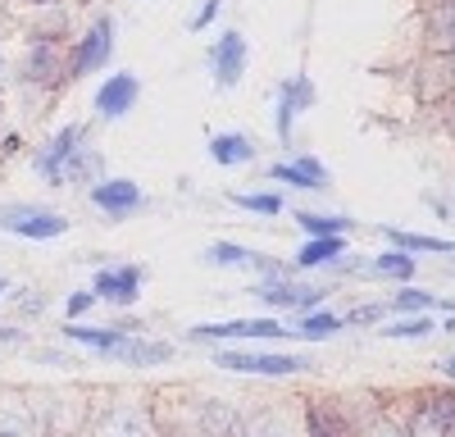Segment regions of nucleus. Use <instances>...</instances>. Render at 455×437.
<instances>
[{
	"label": "nucleus",
	"instance_id": "15",
	"mask_svg": "<svg viewBox=\"0 0 455 437\" xmlns=\"http://www.w3.org/2000/svg\"><path fill=\"white\" fill-rule=\"evenodd\" d=\"M269 178L274 182H287V187H296V192H323L328 187V169L315 155L278 160V164H269Z\"/></svg>",
	"mask_w": 455,
	"mask_h": 437
},
{
	"label": "nucleus",
	"instance_id": "41",
	"mask_svg": "<svg viewBox=\"0 0 455 437\" xmlns=\"http://www.w3.org/2000/svg\"><path fill=\"white\" fill-rule=\"evenodd\" d=\"M446 68H451V83H455V55H446Z\"/></svg>",
	"mask_w": 455,
	"mask_h": 437
},
{
	"label": "nucleus",
	"instance_id": "29",
	"mask_svg": "<svg viewBox=\"0 0 455 437\" xmlns=\"http://www.w3.org/2000/svg\"><path fill=\"white\" fill-rule=\"evenodd\" d=\"M300 228H306L310 237H347V228H351V218L347 214H315V210H296L291 214Z\"/></svg>",
	"mask_w": 455,
	"mask_h": 437
},
{
	"label": "nucleus",
	"instance_id": "23",
	"mask_svg": "<svg viewBox=\"0 0 455 437\" xmlns=\"http://www.w3.org/2000/svg\"><path fill=\"white\" fill-rule=\"evenodd\" d=\"M105 178V160H100V151L87 141L78 155L68 160V169H64V187H96V182Z\"/></svg>",
	"mask_w": 455,
	"mask_h": 437
},
{
	"label": "nucleus",
	"instance_id": "39",
	"mask_svg": "<svg viewBox=\"0 0 455 437\" xmlns=\"http://www.w3.org/2000/svg\"><path fill=\"white\" fill-rule=\"evenodd\" d=\"M446 119H451V128H455V96L446 100Z\"/></svg>",
	"mask_w": 455,
	"mask_h": 437
},
{
	"label": "nucleus",
	"instance_id": "43",
	"mask_svg": "<svg viewBox=\"0 0 455 437\" xmlns=\"http://www.w3.org/2000/svg\"><path fill=\"white\" fill-rule=\"evenodd\" d=\"M0 19H5V0H0Z\"/></svg>",
	"mask_w": 455,
	"mask_h": 437
},
{
	"label": "nucleus",
	"instance_id": "7",
	"mask_svg": "<svg viewBox=\"0 0 455 437\" xmlns=\"http://www.w3.org/2000/svg\"><path fill=\"white\" fill-rule=\"evenodd\" d=\"M246 64H251V46H246V36L237 28H228L214 36V46H210V78L219 91H233L242 78H246Z\"/></svg>",
	"mask_w": 455,
	"mask_h": 437
},
{
	"label": "nucleus",
	"instance_id": "2",
	"mask_svg": "<svg viewBox=\"0 0 455 437\" xmlns=\"http://www.w3.org/2000/svg\"><path fill=\"white\" fill-rule=\"evenodd\" d=\"M214 364L228 374H255V378H291L310 369V360L296 351H237V346H219Z\"/></svg>",
	"mask_w": 455,
	"mask_h": 437
},
{
	"label": "nucleus",
	"instance_id": "44",
	"mask_svg": "<svg viewBox=\"0 0 455 437\" xmlns=\"http://www.w3.org/2000/svg\"><path fill=\"white\" fill-rule=\"evenodd\" d=\"M451 437H455V424H451Z\"/></svg>",
	"mask_w": 455,
	"mask_h": 437
},
{
	"label": "nucleus",
	"instance_id": "38",
	"mask_svg": "<svg viewBox=\"0 0 455 437\" xmlns=\"http://www.w3.org/2000/svg\"><path fill=\"white\" fill-rule=\"evenodd\" d=\"M437 369H442V374H446V378L455 383V355H451V360H442V364H437Z\"/></svg>",
	"mask_w": 455,
	"mask_h": 437
},
{
	"label": "nucleus",
	"instance_id": "5",
	"mask_svg": "<svg viewBox=\"0 0 455 437\" xmlns=\"http://www.w3.org/2000/svg\"><path fill=\"white\" fill-rule=\"evenodd\" d=\"M296 328H283L278 319L259 314V319H228V323H196L192 328V342H278L291 338Z\"/></svg>",
	"mask_w": 455,
	"mask_h": 437
},
{
	"label": "nucleus",
	"instance_id": "31",
	"mask_svg": "<svg viewBox=\"0 0 455 437\" xmlns=\"http://www.w3.org/2000/svg\"><path fill=\"white\" fill-rule=\"evenodd\" d=\"M383 338H405V342H419V338H428L433 333V319L428 314H396L387 328H378Z\"/></svg>",
	"mask_w": 455,
	"mask_h": 437
},
{
	"label": "nucleus",
	"instance_id": "37",
	"mask_svg": "<svg viewBox=\"0 0 455 437\" xmlns=\"http://www.w3.org/2000/svg\"><path fill=\"white\" fill-rule=\"evenodd\" d=\"M0 342H23V333H19V328H10V323H0Z\"/></svg>",
	"mask_w": 455,
	"mask_h": 437
},
{
	"label": "nucleus",
	"instance_id": "42",
	"mask_svg": "<svg viewBox=\"0 0 455 437\" xmlns=\"http://www.w3.org/2000/svg\"><path fill=\"white\" fill-rule=\"evenodd\" d=\"M0 87H5V55H0Z\"/></svg>",
	"mask_w": 455,
	"mask_h": 437
},
{
	"label": "nucleus",
	"instance_id": "16",
	"mask_svg": "<svg viewBox=\"0 0 455 437\" xmlns=\"http://www.w3.org/2000/svg\"><path fill=\"white\" fill-rule=\"evenodd\" d=\"M0 437H42V415L32 401L0 392Z\"/></svg>",
	"mask_w": 455,
	"mask_h": 437
},
{
	"label": "nucleus",
	"instance_id": "21",
	"mask_svg": "<svg viewBox=\"0 0 455 437\" xmlns=\"http://www.w3.org/2000/svg\"><path fill=\"white\" fill-rule=\"evenodd\" d=\"M306 437H355L351 419L337 406H323V401H310L306 406Z\"/></svg>",
	"mask_w": 455,
	"mask_h": 437
},
{
	"label": "nucleus",
	"instance_id": "24",
	"mask_svg": "<svg viewBox=\"0 0 455 437\" xmlns=\"http://www.w3.org/2000/svg\"><path fill=\"white\" fill-rule=\"evenodd\" d=\"M237 437H291V424L278 410H246L237 415Z\"/></svg>",
	"mask_w": 455,
	"mask_h": 437
},
{
	"label": "nucleus",
	"instance_id": "32",
	"mask_svg": "<svg viewBox=\"0 0 455 437\" xmlns=\"http://www.w3.org/2000/svg\"><path fill=\"white\" fill-rule=\"evenodd\" d=\"M433 306H437V297H433V291H419V287H401L396 297L387 301L392 314H428Z\"/></svg>",
	"mask_w": 455,
	"mask_h": 437
},
{
	"label": "nucleus",
	"instance_id": "13",
	"mask_svg": "<svg viewBox=\"0 0 455 437\" xmlns=\"http://www.w3.org/2000/svg\"><path fill=\"white\" fill-rule=\"evenodd\" d=\"M92 205L119 224V218H128V214H137L146 205V192L137 187L132 178H100L96 187H92Z\"/></svg>",
	"mask_w": 455,
	"mask_h": 437
},
{
	"label": "nucleus",
	"instance_id": "8",
	"mask_svg": "<svg viewBox=\"0 0 455 437\" xmlns=\"http://www.w3.org/2000/svg\"><path fill=\"white\" fill-rule=\"evenodd\" d=\"M251 291H255L264 306L287 310V314H296V319H300V314H310V310H319V301H323V287L296 282L291 274H287V278H259Z\"/></svg>",
	"mask_w": 455,
	"mask_h": 437
},
{
	"label": "nucleus",
	"instance_id": "25",
	"mask_svg": "<svg viewBox=\"0 0 455 437\" xmlns=\"http://www.w3.org/2000/svg\"><path fill=\"white\" fill-rule=\"evenodd\" d=\"M369 278H392V282H410L414 278V255H405V250H383L378 260H369V265H360Z\"/></svg>",
	"mask_w": 455,
	"mask_h": 437
},
{
	"label": "nucleus",
	"instance_id": "40",
	"mask_svg": "<svg viewBox=\"0 0 455 437\" xmlns=\"http://www.w3.org/2000/svg\"><path fill=\"white\" fill-rule=\"evenodd\" d=\"M5 297H10V282H5V278H0V301H5Z\"/></svg>",
	"mask_w": 455,
	"mask_h": 437
},
{
	"label": "nucleus",
	"instance_id": "11",
	"mask_svg": "<svg viewBox=\"0 0 455 437\" xmlns=\"http://www.w3.org/2000/svg\"><path fill=\"white\" fill-rule=\"evenodd\" d=\"M306 109H315V83L306 78V73H291V78L278 87V109H274L278 141H291V123L306 115Z\"/></svg>",
	"mask_w": 455,
	"mask_h": 437
},
{
	"label": "nucleus",
	"instance_id": "20",
	"mask_svg": "<svg viewBox=\"0 0 455 437\" xmlns=\"http://www.w3.org/2000/svg\"><path fill=\"white\" fill-rule=\"evenodd\" d=\"M428 51L455 55V0H433L428 5Z\"/></svg>",
	"mask_w": 455,
	"mask_h": 437
},
{
	"label": "nucleus",
	"instance_id": "22",
	"mask_svg": "<svg viewBox=\"0 0 455 437\" xmlns=\"http://www.w3.org/2000/svg\"><path fill=\"white\" fill-rule=\"evenodd\" d=\"M347 255V237H310L296 250V269H328Z\"/></svg>",
	"mask_w": 455,
	"mask_h": 437
},
{
	"label": "nucleus",
	"instance_id": "18",
	"mask_svg": "<svg viewBox=\"0 0 455 437\" xmlns=\"http://www.w3.org/2000/svg\"><path fill=\"white\" fill-rule=\"evenodd\" d=\"M119 364H132V369H150V364H169L173 360V342L164 338H141V333H128V342L114 355Z\"/></svg>",
	"mask_w": 455,
	"mask_h": 437
},
{
	"label": "nucleus",
	"instance_id": "3",
	"mask_svg": "<svg viewBox=\"0 0 455 437\" xmlns=\"http://www.w3.org/2000/svg\"><path fill=\"white\" fill-rule=\"evenodd\" d=\"M0 233H14L23 242H55L68 233V218L51 205H32V201H5L0 205Z\"/></svg>",
	"mask_w": 455,
	"mask_h": 437
},
{
	"label": "nucleus",
	"instance_id": "26",
	"mask_svg": "<svg viewBox=\"0 0 455 437\" xmlns=\"http://www.w3.org/2000/svg\"><path fill=\"white\" fill-rule=\"evenodd\" d=\"M383 237H387L396 250H405V255H414V250L455 255V242H451V237H424V233H405V228H383Z\"/></svg>",
	"mask_w": 455,
	"mask_h": 437
},
{
	"label": "nucleus",
	"instance_id": "4",
	"mask_svg": "<svg viewBox=\"0 0 455 437\" xmlns=\"http://www.w3.org/2000/svg\"><path fill=\"white\" fill-rule=\"evenodd\" d=\"M109 60H114V14H96L92 28L83 36H73L68 46V83L109 68Z\"/></svg>",
	"mask_w": 455,
	"mask_h": 437
},
{
	"label": "nucleus",
	"instance_id": "33",
	"mask_svg": "<svg viewBox=\"0 0 455 437\" xmlns=\"http://www.w3.org/2000/svg\"><path fill=\"white\" fill-rule=\"evenodd\" d=\"M96 306V291H73V297L64 301V314H68V323H78L87 310Z\"/></svg>",
	"mask_w": 455,
	"mask_h": 437
},
{
	"label": "nucleus",
	"instance_id": "14",
	"mask_svg": "<svg viewBox=\"0 0 455 437\" xmlns=\"http://www.w3.org/2000/svg\"><path fill=\"white\" fill-rule=\"evenodd\" d=\"M451 424H455V392H437L414 406L405 433L410 437H451Z\"/></svg>",
	"mask_w": 455,
	"mask_h": 437
},
{
	"label": "nucleus",
	"instance_id": "12",
	"mask_svg": "<svg viewBox=\"0 0 455 437\" xmlns=\"http://www.w3.org/2000/svg\"><path fill=\"white\" fill-rule=\"evenodd\" d=\"M92 291H96V301H105V306H119V310L137 306V297H141V265H105L96 274Z\"/></svg>",
	"mask_w": 455,
	"mask_h": 437
},
{
	"label": "nucleus",
	"instance_id": "28",
	"mask_svg": "<svg viewBox=\"0 0 455 437\" xmlns=\"http://www.w3.org/2000/svg\"><path fill=\"white\" fill-rule=\"evenodd\" d=\"M201 260L214 265V269H251L255 250H251V246H237V242H210Z\"/></svg>",
	"mask_w": 455,
	"mask_h": 437
},
{
	"label": "nucleus",
	"instance_id": "10",
	"mask_svg": "<svg viewBox=\"0 0 455 437\" xmlns=\"http://www.w3.org/2000/svg\"><path fill=\"white\" fill-rule=\"evenodd\" d=\"M87 437H156V424L141 406H128V401H114L109 410H100L87 428Z\"/></svg>",
	"mask_w": 455,
	"mask_h": 437
},
{
	"label": "nucleus",
	"instance_id": "36",
	"mask_svg": "<svg viewBox=\"0 0 455 437\" xmlns=\"http://www.w3.org/2000/svg\"><path fill=\"white\" fill-rule=\"evenodd\" d=\"M364 437H410V433H405L401 424H373V428H369Z\"/></svg>",
	"mask_w": 455,
	"mask_h": 437
},
{
	"label": "nucleus",
	"instance_id": "30",
	"mask_svg": "<svg viewBox=\"0 0 455 437\" xmlns=\"http://www.w3.org/2000/svg\"><path fill=\"white\" fill-rule=\"evenodd\" d=\"M237 210H246V214H264V218H278L283 214V196L278 192H233L228 196Z\"/></svg>",
	"mask_w": 455,
	"mask_h": 437
},
{
	"label": "nucleus",
	"instance_id": "35",
	"mask_svg": "<svg viewBox=\"0 0 455 437\" xmlns=\"http://www.w3.org/2000/svg\"><path fill=\"white\" fill-rule=\"evenodd\" d=\"M383 314H392V310H387V306H360V310L347 314V323H378Z\"/></svg>",
	"mask_w": 455,
	"mask_h": 437
},
{
	"label": "nucleus",
	"instance_id": "17",
	"mask_svg": "<svg viewBox=\"0 0 455 437\" xmlns=\"http://www.w3.org/2000/svg\"><path fill=\"white\" fill-rule=\"evenodd\" d=\"M128 333H132V323H114V328H87V323H68V328H64V338H68V342L92 346V351H96V355H105V360H114V355H119V346L128 342Z\"/></svg>",
	"mask_w": 455,
	"mask_h": 437
},
{
	"label": "nucleus",
	"instance_id": "19",
	"mask_svg": "<svg viewBox=\"0 0 455 437\" xmlns=\"http://www.w3.org/2000/svg\"><path fill=\"white\" fill-rule=\"evenodd\" d=\"M259 146L246 137V132H214L210 137V160L223 164V169H242V164H255Z\"/></svg>",
	"mask_w": 455,
	"mask_h": 437
},
{
	"label": "nucleus",
	"instance_id": "27",
	"mask_svg": "<svg viewBox=\"0 0 455 437\" xmlns=\"http://www.w3.org/2000/svg\"><path fill=\"white\" fill-rule=\"evenodd\" d=\"M341 328H347V319L332 314V310H310V314H300V328H296V338H306V342H328L337 338Z\"/></svg>",
	"mask_w": 455,
	"mask_h": 437
},
{
	"label": "nucleus",
	"instance_id": "1",
	"mask_svg": "<svg viewBox=\"0 0 455 437\" xmlns=\"http://www.w3.org/2000/svg\"><path fill=\"white\" fill-rule=\"evenodd\" d=\"M14 83L42 91V96L60 91L68 83V42H60V36H28L23 60L14 68Z\"/></svg>",
	"mask_w": 455,
	"mask_h": 437
},
{
	"label": "nucleus",
	"instance_id": "34",
	"mask_svg": "<svg viewBox=\"0 0 455 437\" xmlns=\"http://www.w3.org/2000/svg\"><path fill=\"white\" fill-rule=\"evenodd\" d=\"M219 10H223V0H201V10L192 14V32H205L219 19Z\"/></svg>",
	"mask_w": 455,
	"mask_h": 437
},
{
	"label": "nucleus",
	"instance_id": "6",
	"mask_svg": "<svg viewBox=\"0 0 455 437\" xmlns=\"http://www.w3.org/2000/svg\"><path fill=\"white\" fill-rule=\"evenodd\" d=\"M87 146V123H64L42 151L32 155V169H36V178H46L51 187H64V169H68V160L78 155Z\"/></svg>",
	"mask_w": 455,
	"mask_h": 437
},
{
	"label": "nucleus",
	"instance_id": "9",
	"mask_svg": "<svg viewBox=\"0 0 455 437\" xmlns=\"http://www.w3.org/2000/svg\"><path fill=\"white\" fill-rule=\"evenodd\" d=\"M141 100V78L137 73H105V83L96 87V115L109 119V123H119L128 119L132 109Z\"/></svg>",
	"mask_w": 455,
	"mask_h": 437
}]
</instances>
